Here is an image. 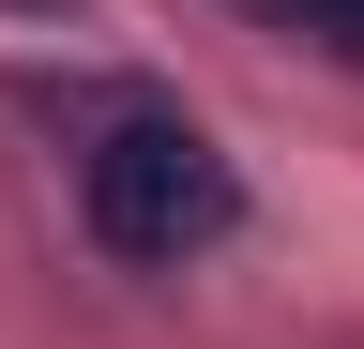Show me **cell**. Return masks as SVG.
<instances>
[{
	"label": "cell",
	"instance_id": "7a4b0ae2",
	"mask_svg": "<svg viewBox=\"0 0 364 349\" xmlns=\"http://www.w3.org/2000/svg\"><path fill=\"white\" fill-rule=\"evenodd\" d=\"M243 16H273V31H304V46L364 61V0H243Z\"/></svg>",
	"mask_w": 364,
	"mask_h": 349
},
{
	"label": "cell",
	"instance_id": "6da1fadb",
	"mask_svg": "<svg viewBox=\"0 0 364 349\" xmlns=\"http://www.w3.org/2000/svg\"><path fill=\"white\" fill-rule=\"evenodd\" d=\"M76 228L122 258V274H182L243 228V167H228L182 107H91L76 137Z\"/></svg>",
	"mask_w": 364,
	"mask_h": 349
}]
</instances>
